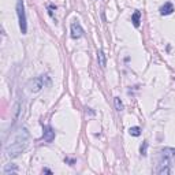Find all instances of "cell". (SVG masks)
<instances>
[{
  "label": "cell",
  "instance_id": "6da1fadb",
  "mask_svg": "<svg viewBox=\"0 0 175 175\" xmlns=\"http://www.w3.org/2000/svg\"><path fill=\"white\" fill-rule=\"evenodd\" d=\"M29 142V131L26 127H21L15 131L13 138H10L6 145V153L8 157H17L26 149Z\"/></svg>",
  "mask_w": 175,
  "mask_h": 175
},
{
  "label": "cell",
  "instance_id": "7a4b0ae2",
  "mask_svg": "<svg viewBox=\"0 0 175 175\" xmlns=\"http://www.w3.org/2000/svg\"><path fill=\"white\" fill-rule=\"evenodd\" d=\"M17 14H18V21H19L21 33H22V34H26L27 21H26V13H25V4H23V0H18L17 2Z\"/></svg>",
  "mask_w": 175,
  "mask_h": 175
},
{
  "label": "cell",
  "instance_id": "3957f363",
  "mask_svg": "<svg viewBox=\"0 0 175 175\" xmlns=\"http://www.w3.org/2000/svg\"><path fill=\"white\" fill-rule=\"evenodd\" d=\"M26 88H27V90L32 92V93H37V92H40L44 88V77L40 75V77H36V78L30 79L26 84Z\"/></svg>",
  "mask_w": 175,
  "mask_h": 175
},
{
  "label": "cell",
  "instance_id": "277c9868",
  "mask_svg": "<svg viewBox=\"0 0 175 175\" xmlns=\"http://www.w3.org/2000/svg\"><path fill=\"white\" fill-rule=\"evenodd\" d=\"M160 156H161V159H163L161 161H164V163L173 161V160H175V149L174 148H165V149H163L161 153H160Z\"/></svg>",
  "mask_w": 175,
  "mask_h": 175
},
{
  "label": "cell",
  "instance_id": "5b68a950",
  "mask_svg": "<svg viewBox=\"0 0 175 175\" xmlns=\"http://www.w3.org/2000/svg\"><path fill=\"white\" fill-rule=\"evenodd\" d=\"M84 36V29L79 25V22H73L71 23V37L73 38H79Z\"/></svg>",
  "mask_w": 175,
  "mask_h": 175
},
{
  "label": "cell",
  "instance_id": "8992f818",
  "mask_svg": "<svg viewBox=\"0 0 175 175\" xmlns=\"http://www.w3.org/2000/svg\"><path fill=\"white\" fill-rule=\"evenodd\" d=\"M42 138H44L45 142L51 144L52 141L55 140V131L51 126H45L44 127V134H42Z\"/></svg>",
  "mask_w": 175,
  "mask_h": 175
},
{
  "label": "cell",
  "instance_id": "52a82bcc",
  "mask_svg": "<svg viewBox=\"0 0 175 175\" xmlns=\"http://www.w3.org/2000/svg\"><path fill=\"white\" fill-rule=\"evenodd\" d=\"M173 11H174V4L173 3H170V2L164 3V4L160 7V14L161 15H170Z\"/></svg>",
  "mask_w": 175,
  "mask_h": 175
},
{
  "label": "cell",
  "instance_id": "ba28073f",
  "mask_svg": "<svg viewBox=\"0 0 175 175\" xmlns=\"http://www.w3.org/2000/svg\"><path fill=\"white\" fill-rule=\"evenodd\" d=\"M156 173H157V174H170V173H171L170 163L160 161V165H159V168L156 170Z\"/></svg>",
  "mask_w": 175,
  "mask_h": 175
},
{
  "label": "cell",
  "instance_id": "9c48e42d",
  "mask_svg": "<svg viewBox=\"0 0 175 175\" xmlns=\"http://www.w3.org/2000/svg\"><path fill=\"white\" fill-rule=\"evenodd\" d=\"M18 173V167L15 164H7L4 167V170H3V174L4 175H10V174H15Z\"/></svg>",
  "mask_w": 175,
  "mask_h": 175
},
{
  "label": "cell",
  "instance_id": "30bf717a",
  "mask_svg": "<svg viewBox=\"0 0 175 175\" xmlns=\"http://www.w3.org/2000/svg\"><path fill=\"white\" fill-rule=\"evenodd\" d=\"M97 60H99V64H100L101 67H103V69L107 66V58H105V54H104V52L101 51V50L97 52Z\"/></svg>",
  "mask_w": 175,
  "mask_h": 175
},
{
  "label": "cell",
  "instance_id": "8fae6325",
  "mask_svg": "<svg viewBox=\"0 0 175 175\" xmlns=\"http://www.w3.org/2000/svg\"><path fill=\"white\" fill-rule=\"evenodd\" d=\"M131 22H133L134 27H140V22H141V13L140 11H134L133 17H131Z\"/></svg>",
  "mask_w": 175,
  "mask_h": 175
},
{
  "label": "cell",
  "instance_id": "7c38bea8",
  "mask_svg": "<svg viewBox=\"0 0 175 175\" xmlns=\"http://www.w3.org/2000/svg\"><path fill=\"white\" fill-rule=\"evenodd\" d=\"M129 134L133 137H138L141 134V129L138 127V126H134V127H130L129 129Z\"/></svg>",
  "mask_w": 175,
  "mask_h": 175
},
{
  "label": "cell",
  "instance_id": "4fadbf2b",
  "mask_svg": "<svg viewBox=\"0 0 175 175\" xmlns=\"http://www.w3.org/2000/svg\"><path fill=\"white\" fill-rule=\"evenodd\" d=\"M113 103H115L116 111H119V112L123 111V103L121 101V99H119V97H115V99H113Z\"/></svg>",
  "mask_w": 175,
  "mask_h": 175
},
{
  "label": "cell",
  "instance_id": "5bb4252c",
  "mask_svg": "<svg viewBox=\"0 0 175 175\" xmlns=\"http://www.w3.org/2000/svg\"><path fill=\"white\" fill-rule=\"evenodd\" d=\"M140 153H141V156L148 155V141H144L142 142V145H141V148H140Z\"/></svg>",
  "mask_w": 175,
  "mask_h": 175
},
{
  "label": "cell",
  "instance_id": "9a60e30c",
  "mask_svg": "<svg viewBox=\"0 0 175 175\" xmlns=\"http://www.w3.org/2000/svg\"><path fill=\"white\" fill-rule=\"evenodd\" d=\"M42 173H45V174H52V171L48 170V168H44V170H42Z\"/></svg>",
  "mask_w": 175,
  "mask_h": 175
}]
</instances>
